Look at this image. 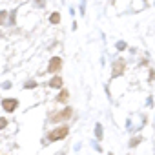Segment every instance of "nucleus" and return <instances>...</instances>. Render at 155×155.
<instances>
[{
	"mask_svg": "<svg viewBox=\"0 0 155 155\" xmlns=\"http://www.w3.org/2000/svg\"><path fill=\"white\" fill-rule=\"evenodd\" d=\"M68 133H69V126H68V124H62V126H58V128H55V130H51V131L48 133V140H49V142L62 140V139L68 137Z\"/></svg>",
	"mask_w": 155,
	"mask_h": 155,
	"instance_id": "1",
	"label": "nucleus"
},
{
	"mask_svg": "<svg viewBox=\"0 0 155 155\" xmlns=\"http://www.w3.org/2000/svg\"><path fill=\"white\" fill-rule=\"evenodd\" d=\"M71 115H73V110L68 106V108H62L60 111L53 113V115L49 117V122H53V124H57V122H66V120L71 119Z\"/></svg>",
	"mask_w": 155,
	"mask_h": 155,
	"instance_id": "2",
	"label": "nucleus"
},
{
	"mask_svg": "<svg viewBox=\"0 0 155 155\" xmlns=\"http://www.w3.org/2000/svg\"><path fill=\"white\" fill-rule=\"evenodd\" d=\"M124 69H126V60L124 58H117L113 62V68H111V77L117 79V77H120L124 73Z\"/></svg>",
	"mask_w": 155,
	"mask_h": 155,
	"instance_id": "3",
	"label": "nucleus"
},
{
	"mask_svg": "<svg viewBox=\"0 0 155 155\" xmlns=\"http://www.w3.org/2000/svg\"><path fill=\"white\" fill-rule=\"evenodd\" d=\"M0 106H2L4 111L13 113V111H17V108H18V101H17V99H2Z\"/></svg>",
	"mask_w": 155,
	"mask_h": 155,
	"instance_id": "4",
	"label": "nucleus"
},
{
	"mask_svg": "<svg viewBox=\"0 0 155 155\" xmlns=\"http://www.w3.org/2000/svg\"><path fill=\"white\" fill-rule=\"evenodd\" d=\"M60 68H62V58H60V57H53V58L49 60L48 71H49L51 75H57V73L60 71Z\"/></svg>",
	"mask_w": 155,
	"mask_h": 155,
	"instance_id": "5",
	"label": "nucleus"
},
{
	"mask_svg": "<svg viewBox=\"0 0 155 155\" xmlns=\"http://www.w3.org/2000/svg\"><path fill=\"white\" fill-rule=\"evenodd\" d=\"M62 84H64V81H62V77H58V75H53V79L49 81V88H53V90H60Z\"/></svg>",
	"mask_w": 155,
	"mask_h": 155,
	"instance_id": "6",
	"label": "nucleus"
},
{
	"mask_svg": "<svg viewBox=\"0 0 155 155\" xmlns=\"http://www.w3.org/2000/svg\"><path fill=\"white\" fill-rule=\"evenodd\" d=\"M68 99H69V91L68 90H60V93L57 95V102H68Z\"/></svg>",
	"mask_w": 155,
	"mask_h": 155,
	"instance_id": "7",
	"label": "nucleus"
},
{
	"mask_svg": "<svg viewBox=\"0 0 155 155\" xmlns=\"http://www.w3.org/2000/svg\"><path fill=\"white\" fill-rule=\"evenodd\" d=\"M102 135H104V130H102L101 122H97V124H95V139H97V140H102Z\"/></svg>",
	"mask_w": 155,
	"mask_h": 155,
	"instance_id": "8",
	"label": "nucleus"
},
{
	"mask_svg": "<svg viewBox=\"0 0 155 155\" xmlns=\"http://www.w3.org/2000/svg\"><path fill=\"white\" fill-rule=\"evenodd\" d=\"M142 139H144L142 135H135V137L130 140V148H135V146H139V144L142 142Z\"/></svg>",
	"mask_w": 155,
	"mask_h": 155,
	"instance_id": "9",
	"label": "nucleus"
},
{
	"mask_svg": "<svg viewBox=\"0 0 155 155\" xmlns=\"http://www.w3.org/2000/svg\"><path fill=\"white\" fill-rule=\"evenodd\" d=\"M49 22L51 24H60V13H51V17H49Z\"/></svg>",
	"mask_w": 155,
	"mask_h": 155,
	"instance_id": "10",
	"label": "nucleus"
},
{
	"mask_svg": "<svg viewBox=\"0 0 155 155\" xmlns=\"http://www.w3.org/2000/svg\"><path fill=\"white\" fill-rule=\"evenodd\" d=\"M6 18H8V11H0V26H2V24H6Z\"/></svg>",
	"mask_w": 155,
	"mask_h": 155,
	"instance_id": "11",
	"label": "nucleus"
},
{
	"mask_svg": "<svg viewBox=\"0 0 155 155\" xmlns=\"http://www.w3.org/2000/svg\"><path fill=\"white\" fill-rule=\"evenodd\" d=\"M115 48H117L119 51H124V49H126V42H124V40H119V42L115 44Z\"/></svg>",
	"mask_w": 155,
	"mask_h": 155,
	"instance_id": "12",
	"label": "nucleus"
},
{
	"mask_svg": "<svg viewBox=\"0 0 155 155\" xmlns=\"http://www.w3.org/2000/svg\"><path fill=\"white\" fill-rule=\"evenodd\" d=\"M24 88H29V90H33V88H37V82H35V81H29V82H26V84H24Z\"/></svg>",
	"mask_w": 155,
	"mask_h": 155,
	"instance_id": "13",
	"label": "nucleus"
},
{
	"mask_svg": "<svg viewBox=\"0 0 155 155\" xmlns=\"http://www.w3.org/2000/svg\"><path fill=\"white\" fill-rule=\"evenodd\" d=\"M8 126V119H4V117H0V130H4Z\"/></svg>",
	"mask_w": 155,
	"mask_h": 155,
	"instance_id": "14",
	"label": "nucleus"
},
{
	"mask_svg": "<svg viewBox=\"0 0 155 155\" xmlns=\"http://www.w3.org/2000/svg\"><path fill=\"white\" fill-rule=\"evenodd\" d=\"M15 18H17V9L11 11V15H9V24H15Z\"/></svg>",
	"mask_w": 155,
	"mask_h": 155,
	"instance_id": "15",
	"label": "nucleus"
},
{
	"mask_svg": "<svg viewBox=\"0 0 155 155\" xmlns=\"http://www.w3.org/2000/svg\"><path fill=\"white\" fill-rule=\"evenodd\" d=\"M44 4H46L44 0H35V6H37V8H44Z\"/></svg>",
	"mask_w": 155,
	"mask_h": 155,
	"instance_id": "16",
	"label": "nucleus"
},
{
	"mask_svg": "<svg viewBox=\"0 0 155 155\" xmlns=\"http://www.w3.org/2000/svg\"><path fill=\"white\" fill-rule=\"evenodd\" d=\"M153 79H155V71L151 69V71H150V79H148V81H150V82H153Z\"/></svg>",
	"mask_w": 155,
	"mask_h": 155,
	"instance_id": "17",
	"label": "nucleus"
},
{
	"mask_svg": "<svg viewBox=\"0 0 155 155\" xmlns=\"http://www.w3.org/2000/svg\"><path fill=\"white\" fill-rule=\"evenodd\" d=\"M93 148H95V150H97V151H102V148H101V146H99V144H97V142H93Z\"/></svg>",
	"mask_w": 155,
	"mask_h": 155,
	"instance_id": "18",
	"label": "nucleus"
},
{
	"mask_svg": "<svg viewBox=\"0 0 155 155\" xmlns=\"http://www.w3.org/2000/svg\"><path fill=\"white\" fill-rule=\"evenodd\" d=\"M2 88H6V90H8V88H11V82H4V84H2Z\"/></svg>",
	"mask_w": 155,
	"mask_h": 155,
	"instance_id": "19",
	"label": "nucleus"
},
{
	"mask_svg": "<svg viewBox=\"0 0 155 155\" xmlns=\"http://www.w3.org/2000/svg\"><path fill=\"white\" fill-rule=\"evenodd\" d=\"M60 155H66V151H62V153H60Z\"/></svg>",
	"mask_w": 155,
	"mask_h": 155,
	"instance_id": "20",
	"label": "nucleus"
},
{
	"mask_svg": "<svg viewBox=\"0 0 155 155\" xmlns=\"http://www.w3.org/2000/svg\"><path fill=\"white\" fill-rule=\"evenodd\" d=\"M111 2H113V0H111Z\"/></svg>",
	"mask_w": 155,
	"mask_h": 155,
	"instance_id": "21",
	"label": "nucleus"
}]
</instances>
